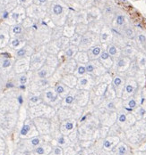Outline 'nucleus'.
Returning <instances> with one entry per match:
<instances>
[{
	"label": "nucleus",
	"instance_id": "31",
	"mask_svg": "<svg viewBox=\"0 0 146 155\" xmlns=\"http://www.w3.org/2000/svg\"><path fill=\"white\" fill-rule=\"evenodd\" d=\"M78 52H79L78 46L70 45L67 48H66L65 50L62 51V54H63L64 58H66V60H70V59H74V57Z\"/></svg>",
	"mask_w": 146,
	"mask_h": 155
},
{
	"label": "nucleus",
	"instance_id": "20",
	"mask_svg": "<svg viewBox=\"0 0 146 155\" xmlns=\"http://www.w3.org/2000/svg\"><path fill=\"white\" fill-rule=\"evenodd\" d=\"M116 92V96H122V93H123V89H124V86H125V80L124 79L119 76L116 75L112 79V81L110 83Z\"/></svg>",
	"mask_w": 146,
	"mask_h": 155
},
{
	"label": "nucleus",
	"instance_id": "7",
	"mask_svg": "<svg viewBox=\"0 0 146 155\" xmlns=\"http://www.w3.org/2000/svg\"><path fill=\"white\" fill-rule=\"evenodd\" d=\"M33 120L40 136L50 135V129H51L50 119L46 117H38V118L33 119Z\"/></svg>",
	"mask_w": 146,
	"mask_h": 155
},
{
	"label": "nucleus",
	"instance_id": "41",
	"mask_svg": "<svg viewBox=\"0 0 146 155\" xmlns=\"http://www.w3.org/2000/svg\"><path fill=\"white\" fill-rule=\"evenodd\" d=\"M81 39H82V35H80V34H74V35H73V36L71 37L70 44L73 45V46H79L80 42H81Z\"/></svg>",
	"mask_w": 146,
	"mask_h": 155
},
{
	"label": "nucleus",
	"instance_id": "51",
	"mask_svg": "<svg viewBox=\"0 0 146 155\" xmlns=\"http://www.w3.org/2000/svg\"><path fill=\"white\" fill-rule=\"evenodd\" d=\"M116 23L119 25H123L125 23V17L123 15H119L116 18Z\"/></svg>",
	"mask_w": 146,
	"mask_h": 155
},
{
	"label": "nucleus",
	"instance_id": "52",
	"mask_svg": "<svg viewBox=\"0 0 146 155\" xmlns=\"http://www.w3.org/2000/svg\"><path fill=\"white\" fill-rule=\"evenodd\" d=\"M108 39V34L107 32L101 33V35H100V40H101V42L104 43V42H106Z\"/></svg>",
	"mask_w": 146,
	"mask_h": 155
},
{
	"label": "nucleus",
	"instance_id": "25",
	"mask_svg": "<svg viewBox=\"0 0 146 155\" xmlns=\"http://www.w3.org/2000/svg\"><path fill=\"white\" fill-rule=\"evenodd\" d=\"M75 93L76 88L71 90L69 94L61 100V107H73L75 104Z\"/></svg>",
	"mask_w": 146,
	"mask_h": 155
},
{
	"label": "nucleus",
	"instance_id": "58",
	"mask_svg": "<svg viewBox=\"0 0 146 155\" xmlns=\"http://www.w3.org/2000/svg\"><path fill=\"white\" fill-rule=\"evenodd\" d=\"M26 1H27V0H19V2H20L21 4H24Z\"/></svg>",
	"mask_w": 146,
	"mask_h": 155
},
{
	"label": "nucleus",
	"instance_id": "27",
	"mask_svg": "<svg viewBox=\"0 0 146 155\" xmlns=\"http://www.w3.org/2000/svg\"><path fill=\"white\" fill-rule=\"evenodd\" d=\"M116 70L119 72H123L128 70L130 66V60L128 57H119L118 61L116 63Z\"/></svg>",
	"mask_w": 146,
	"mask_h": 155
},
{
	"label": "nucleus",
	"instance_id": "14",
	"mask_svg": "<svg viewBox=\"0 0 146 155\" xmlns=\"http://www.w3.org/2000/svg\"><path fill=\"white\" fill-rule=\"evenodd\" d=\"M90 102V91L76 89L74 106L84 108Z\"/></svg>",
	"mask_w": 146,
	"mask_h": 155
},
{
	"label": "nucleus",
	"instance_id": "53",
	"mask_svg": "<svg viewBox=\"0 0 146 155\" xmlns=\"http://www.w3.org/2000/svg\"><path fill=\"white\" fill-rule=\"evenodd\" d=\"M126 35L129 38H133L134 37V31H133V29L128 28L126 29Z\"/></svg>",
	"mask_w": 146,
	"mask_h": 155
},
{
	"label": "nucleus",
	"instance_id": "36",
	"mask_svg": "<svg viewBox=\"0 0 146 155\" xmlns=\"http://www.w3.org/2000/svg\"><path fill=\"white\" fill-rule=\"evenodd\" d=\"M86 74H87L86 65L77 64V66H76V69H75V71H74V75L77 79H79V78L84 76V75H86Z\"/></svg>",
	"mask_w": 146,
	"mask_h": 155
},
{
	"label": "nucleus",
	"instance_id": "18",
	"mask_svg": "<svg viewBox=\"0 0 146 155\" xmlns=\"http://www.w3.org/2000/svg\"><path fill=\"white\" fill-rule=\"evenodd\" d=\"M137 89V84L134 79H129L124 86V89H123V93H122V98L123 99H127L129 97H131L134 92Z\"/></svg>",
	"mask_w": 146,
	"mask_h": 155
},
{
	"label": "nucleus",
	"instance_id": "46",
	"mask_svg": "<svg viewBox=\"0 0 146 155\" xmlns=\"http://www.w3.org/2000/svg\"><path fill=\"white\" fill-rule=\"evenodd\" d=\"M138 65L141 69H145L146 68V57L144 55H142V57L139 59Z\"/></svg>",
	"mask_w": 146,
	"mask_h": 155
},
{
	"label": "nucleus",
	"instance_id": "44",
	"mask_svg": "<svg viewBox=\"0 0 146 155\" xmlns=\"http://www.w3.org/2000/svg\"><path fill=\"white\" fill-rule=\"evenodd\" d=\"M136 111H135V114L138 116V118L140 119H143L145 116H146V109L142 106H139L137 108H135Z\"/></svg>",
	"mask_w": 146,
	"mask_h": 155
},
{
	"label": "nucleus",
	"instance_id": "38",
	"mask_svg": "<svg viewBox=\"0 0 146 155\" xmlns=\"http://www.w3.org/2000/svg\"><path fill=\"white\" fill-rule=\"evenodd\" d=\"M48 155H64V148L58 145H53L52 150Z\"/></svg>",
	"mask_w": 146,
	"mask_h": 155
},
{
	"label": "nucleus",
	"instance_id": "50",
	"mask_svg": "<svg viewBox=\"0 0 146 155\" xmlns=\"http://www.w3.org/2000/svg\"><path fill=\"white\" fill-rule=\"evenodd\" d=\"M89 154V150H87V149H80L79 151H76L75 155H88Z\"/></svg>",
	"mask_w": 146,
	"mask_h": 155
},
{
	"label": "nucleus",
	"instance_id": "49",
	"mask_svg": "<svg viewBox=\"0 0 146 155\" xmlns=\"http://www.w3.org/2000/svg\"><path fill=\"white\" fill-rule=\"evenodd\" d=\"M124 54L126 55V56H129V55H132L134 54V49L130 46H127L124 49Z\"/></svg>",
	"mask_w": 146,
	"mask_h": 155
},
{
	"label": "nucleus",
	"instance_id": "23",
	"mask_svg": "<svg viewBox=\"0 0 146 155\" xmlns=\"http://www.w3.org/2000/svg\"><path fill=\"white\" fill-rule=\"evenodd\" d=\"M77 80L78 79L74 74H63L60 79V82H62L64 85L70 87L71 89H74L76 87Z\"/></svg>",
	"mask_w": 146,
	"mask_h": 155
},
{
	"label": "nucleus",
	"instance_id": "40",
	"mask_svg": "<svg viewBox=\"0 0 146 155\" xmlns=\"http://www.w3.org/2000/svg\"><path fill=\"white\" fill-rule=\"evenodd\" d=\"M108 132H109V128L108 127L100 125V127L99 129L100 138H105V137H107L108 136Z\"/></svg>",
	"mask_w": 146,
	"mask_h": 155
},
{
	"label": "nucleus",
	"instance_id": "54",
	"mask_svg": "<svg viewBox=\"0 0 146 155\" xmlns=\"http://www.w3.org/2000/svg\"><path fill=\"white\" fill-rule=\"evenodd\" d=\"M11 17L14 21H18L19 20V17H20V14L17 13V12H14L11 14Z\"/></svg>",
	"mask_w": 146,
	"mask_h": 155
},
{
	"label": "nucleus",
	"instance_id": "17",
	"mask_svg": "<svg viewBox=\"0 0 146 155\" xmlns=\"http://www.w3.org/2000/svg\"><path fill=\"white\" fill-rule=\"evenodd\" d=\"M56 116L60 121L68 119H75V111L74 107H60L56 111Z\"/></svg>",
	"mask_w": 146,
	"mask_h": 155
},
{
	"label": "nucleus",
	"instance_id": "30",
	"mask_svg": "<svg viewBox=\"0 0 146 155\" xmlns=\"http://www.w3.org/2000/svg\"><path fill=\"white\" fill-rule=\"evenodd\" d=\"M34 53L33 52V49L28 47V46H22V48L18 49L15 51V54L14 57L15 59H22V58H27V57H31Z\"/></svg>",
	"mask_w": 146,
	"mask_h": 155
},
{
	"label": "nucleus",
	"instance_id": "35",
	"mask_svg": "<svg viewBox=\"0 0 146 155\" xmlns=\"http://www.w3.org/2000/svg\"><path fill=\"white\" fill-rule=\"evenodd\" d=\"M137 107H138V103L133 96L127 98L126 101L125 102V108H126V110L131 111V110H134Z\"/></svg>",
	"mask_w": 146,
	"mask_h": 155
},
{
	"label": "nucleus",
	"instance_id": "55",
	"mask_svg": "<svg viewBox=\"0 0 146 155\" xmlns=\"http://www.w3.org/2000/svg\"><path fill=\"white\" fill-rule=\"evenodd\" d=\"M138 39H139V41H140L141 43H144V42L146 41V38H145V36L142 35V34H141V35L138 36Z\"/></svg>",
	"mask_w": 146,
	"mask_h": 155
},
{
	"label": "nucleus",
	"instance_id": "48",
	"mask_svg": "<svg viewBox=\"0 0 146 155\" xmlns=\"http://www.w3.org/2000/svg\"><path fill=\"white\" fill-rule=\"evenodd\" d=\"M7 149V142L6 140L0 136V151H5Z\"/></svg>",
	"mask_w": 146,
	"mask_h": 155
},
{
	"label": "nucleus",
	"instance_id": "22",
	"mask_svg": "<svg viewBox=\"0 0 146 155\" xmlns=\"http://www.w3.org/2000/svg\"><path fill=\"white\" fill-rule=\"evenodd\" d=\"M52 145H58L62 148H66L69 145H71V142L68 138L67 136L62 135L61 133H59L58 135H56L55 137H53V140L51 142Z\"/></svg>",
	"mask_w": 146,
	"mask_h": 155
},
{
	"label": "nucleus",
	"instance_id": "47",
	"mask_svg": "<svg viewBox=\"0 0 146 155\" xmlns=\"http://www.w3.org/2000/svg\"><path fill=\"white\" fill-rule=\"evenodd\" d=\"M12 31L14 35H19L22 32V28L21 25H15V26L13 27Z\"/></svg>",
	"mask_w": 146,
	"mask_h": 155
},
{
	"label": "nucleus",
	"instance_id": "33",
	"mask_svg": "<svg viewBox=\"0 0 146 155\" xmlns=\"http://www.w3.org/2000/svg\"><path fill=\"white\" fill-rule=\"evenodd\" d=\"M74 60L77 64H84V65H86L90 61V58L88 56V54H87V52H85V51H79L76 54Z\"/></svg>",
	"mask_w": 146,
	"mask_h": 155
},
{
	"label": "nucleus",
	"instance_id": "37",
	"mask_svg": "<svg viewBox=\"0 0 146 155\" xmlns=\"http://www.w3.org/2000/svg\"><path fill=\"white\" fill-rule=\"evenodd\" d=\"M71 144H78L80 143V137H79V133H78V130L77 129L75 130H74L69 136H67Z\"/></svg>",
	"mask_w": 146,
	"mask_h": 155
},
{
	"label": "nucleus",
	"instance_id": "4",
	"mask_svg": "<svg viewBox=\"0 0 146 155\" xmlns=\"http://www.w3.org/2000/svg\"><path fill=\"white\" fill-rule=\"evenodd\" d=\"M32 74L33 72L31 71L28 72H24V73L14 74L10 80L14 84V88H17L21 91L27 92L29 85H30L31 80H32Z\"/></svg>",
	"mask_w": 146,
	"mask_h": 155
},
{
	"label": "nucleus",
	"instance_id": "11",
	"mask_svg": "<svg viewBox=\"0 0 146 155\" xmlns=\"http://www.w3.org/2000/svg\"><path fill=\"white\" fill-rule=\"evenodd\" d=\"M78 127V120L76 119H68L63 121H60L59 131L62 135L69 136L74 130Z\"/></svg>",
	"mask_w": 146,
	"mask_h": 155
},
{
	"label": "nucleus",
	"instance_id": "26",
	"mask_svg": "<svg viewBox=\"0 0 146 155\" xmlns=\"http://www.w3.org/2000/svg\"><path fill=\"white\" fill-rule=\"evenodd\" d=\"M54 87H55V90H56V94L58 95V96H59L60 98H61V100L64 98V97H66L69 93L71 92V88L70 87H68V86H66V85H64L62 82H57L55 86H54Z\"/></svg>",
	"mask_w": 146,
	"mask_h": 155
},
{
	"label": "nucleus",
	"instance_id": "57",
	"mask_svg": "<svg viewBox=\"0 0 146 155\" xmlns=\"http://www.w3.org/2000/svg\"><path fill=\"white\" fill-rule=\"evenodd\" d=\"M47 1H48V0H39V3L40 4H45Z\"/></svg>",
	"mask_w": 146,
	"mask_h": 155
},
{
	"label": "nucleus",
	"instance_id": "6",
	"mask_svg": "<svg viewBox=\"0 0 146 155\" xmlns=\"http://www.w3.org/2000/svg\"><path fill=\"white\" fill-rule=\"evenodd\" d=\"M87 74H90L96 79L107 72V69L101 64L99 60H92L86 64Z\"/></svg>",
	"mask_w": 146,
	"mask_h": 155
},
{
	"label": "nucleus",
	"instance_id": "32",
	"mask_svg": "<svg viewBox=\"0 0 146 155\" xmlns=\"http://www.w3.org/2000/svg\"><path fill=\"white\" fill-rule=\"evenodd\" d=\"M102 52H103V50H102L101 46H95L90 48L88 51H87V54H88L90 61H92V60H98Z\"/></svg>",
	"mask_w": 146,
	"mask_h": 155
},
{
	"label": "nucleus",
	"instance_id": "24",
	"mask_svg": "<svg viewBox=\"0 0 146 155\" xmlns=\"http://www.w3.org/2000/svg\"><path fill=\"white\" fill-rule=\"evenodd\" d=\"M108 85L109 84H107V83H96L93 88L90 91V94L93 96H96L105 97V94H106V91H107Z\"/></svg>",
	"mask_w": 146,
	"mask_h": 155
},
{
	"label": "nucleus",
	"instance_id": "15",
	"mask_svg": "<svg viewBox=\"0 0 146 155\" xmlns=\"http://www.w3.org/2000/svg\"><path fill=\"white\" fill-rule=\"evenodd\" d=\"M77 66V63L75 61L74 59H70L66 60V61L60 63L59 66L56 69L58 71H60L62 74H74L75 69Z\"/></svg>",
	"mask_w": 146,
	"mask_h": 155
},
{
	"label": "nucleus",
	"instance_id": "60",
	"mask_svg": "<svg viewBox=\"0 0 146 155\" xmlns=\"http://www.w3.org/2000/svg\"><path fill=\"white\" fill-rule=\"evenodd\" d=\"M134 155H141L140 153H138V154H134Z\"/></svg>",
	"mask_w": 146,
	"mask_h": 155
},
{
	"label": "nucleus",
	"instance_id": "12",
	"mask_svg": "<svg viewBox=\"0 0 146 155\" xmlns=\"http://www.w3.org/2000/svg\"><path fill=\"white\" fill-rule=\"evenodd\" d=\"M30 67H31V57L15 59L13 70L15 74H20L30 71Z\"/></svg>",
	"mask_w": 146,
	"mask_h": 155
},
{
	"label": "nucleus",
	"instance_id": "21",
	"mask_svg": "<svg viewBox=\"0 0 146 155\" xmlns=\"http://www.w3.org/2000/svg\"><path fill=\"white\" fill-rule=\"evenodd\" d=\"M52 144L49 142H44L34 150L31 151V155H48L52 150Z\"/></svg>",
	"mask_w": 146,
	"mask_h": 155
},
{
	"label": "nucleus",
	"instance_id": "13",
	"mask_svg": "<svg viewBox=\"0 0 146 155\" xmlns=\"http://www.w3.org/2000/svg\"><path fill=\"white\" fill-rule=\"evenodd\" d=\"M135 121V118L134 115L130 114L129 112H126V111H120L116 114V123L122 129H125L126 126L130 127L131 125L134 123Z\"/></svg>",
	"mask_w": 146,
	"mask_h": 155
},
{
	"label": "nucleus",
	"instance_id": "5",
	"mask_svg": "<svg viewBox=\"0 0 146 155\" xmlns=\"http://www.w3.org/2000/svg\"><path fill=\"white\" fill-rule=\"evenodd\" d=\"M14 61H15V58L10 54H0V71L10 77H13L11 76V74L12 75L15 74L13 70Z\"/></svg>",
	"mask_w": 146,
	"mask_h": 155
},
{
	"label": "nucleus",
	"instance_id": "29",
	"mask_svg": "<svg viewBox=\"0 0 146 155\" xmlns=\"http://www.w3.org/2000/svg\"><path fill=\"white\" fill-rule=\"evenodd\" d=\"M98 60L100 61L101 64L107 69V71L109 70V69L113 66V64H113L112 57L109 55V54H108L107 51H103Z\"/></svg>",
	"mask_w": 146,
	"mask_h": 155
},
{
	"label": "nucleus",
	"instance_id": "10",
	"mask_svg": "<svg viewBox=\"0 0 146 155\" xmlns=\"http://www.w3.org/2000/svg\"><path fill=\"white\" fill-rule=\"evenodd\" d=\"M56 69L53 68L51 66H48L47 64H44L40 69H39L38 71L33 72L32 74V80H35V79H48L50 77L53 76V74L56 72ZM31 80V81H32Z\"/></svg>",
	"mask_w": 146,
	"mask_h": 155
},
{
	"label": "nucleus",
	"instance_id": "28",
	"mask_svg": "<svg viewBox=\"0 0 146 155\" xmlns=\"http://www.w3.org/2000/svg\"><path fill=\"white\" fill-rule=\"evenodd\" d=\"M129 151V148L126 145V144H125L124 142H119L116 146L110 151L111 155H127Z\"/></svg>",
	"mask_w": 146,
	"mask_h": 155
},
{
	"label": "nucleus",
	"instance_id": "59",
	"mask_svg": "<svg viewBox=\"0 0 146 155\" xmlns=\"http://www.w3.org/2000/svg\"><path fill=\"white\" fill-rule=\"evenodd\" d=\"M5 151H6V150H5ZM5 151H0V155H4Z\"/></svg>",
	"mask_w": 146,
	"mask_h": 155
},
{
	"label": "nucleus",
	"instance_id": "34",
	"mask_svg": "<svg viewBox=\"0 0 146 155\" xmlns=\"http://www.w3.org/2000/svg\"><path fill=\"white\" fill-rule=\"evenodd\" d=\"M45 64L56 69L60 64V61L56 54H48L46 58Z\"/></svg>",
	"mask_w": 146,
	"mask_h": 155
},
{
	"label": "nucleus",
	"instance_id": "3",
	"mask_svg": "<svg viewBox=\"0 0 146 155\" xmlns=\"http://www.w3.org/2000/svg\"><path fill=\"white\" fill-rule=\"evenodd\" d=\"M40 94L44 104L53 107L56 111L61 107V98L56 94L54 86H49L44 89Z\"/></svg>",
	"mask_w": 146,
	"mask_h": 155
},
{
	"label": "nucleus",
	"instance_id": "43",
	"mask_svg": "<svg viewBox=\"0 0 146 155\" xmlns=\"http://www.w3.org/2000/svg\"><path fill=\"white\" fill-rule=\"evenodd\" d=\"M63 11H64V8L61 5L59 4H56L53 6L52 7V12L55 15H60L63 14Z\"/></svg>",
	"mask_w": 146,
	"mask_h": 155
},
{
	"label": "nucleus",
	"instance_id": "19",
	"mask_svg": "<svg viewBox=\"0 0 146 155\" xmlns=\"http://www.w3.org/2000/svg\"><path fill=\"white\" fill-rule=\"evenodd\" d=\"M43 103L41 98V94L39 92H29L27 93L26 97V106L27 108L33 107Z\"/></svg>",
	"mask_w": 146,
	"mask_h": 155
},
{
	"label": "nucleus",
	"instance_id": "45",
	"mask_svg": "<svg viewBox=\"0 0 146 155\" xmlns=\"http://www.w3.org/2000/svg\"><path fill=\"white\" fill-rule=\"evenodd\" d=\"M76 150L74 148L73 145H69L66 148H64V155H75Z\"/></svg>",
	"mask_w": 146,
	"mask_h": 155
},
{
	"label": "nucleus",
	"instance_id": "39",
	"mask_svg": "<svg viewBox=\"0 0 146 155\" xmlns=\"http://www.w3.org/2000/svg\"><path fill=\"white\" fill-rule=\"evenodd\" d=\"M10 46H11V47L14 48V50H18V49L22 48V46H22V41H21L19 39H11V41H10Z\"/></svg>",
	"mask_w": 146,
	"mask_h": 155
},
{
	"label": "nucleus",
	"instance_id": "16",
	"mask_svg": "<svg viewBox=\"0 0 146 155\" xmlns=\"http://www.w3.org/2000/svg\"><path fill=\"white\" fill-rule=\"evenodd\" d=\"M94 43V38H93V34L92 33H86L83 36H82V39L80 42V45L78 46L79 51H85L87 52L90 48L95 46H93Z\"/></svg>",
	"mask_w": 146,
	"mask_h": 155
},
{
	"label": "nucleus",
	"instance_id": "9",
	"mask_svg": "<svg viewBox=\"0 0 146 155\" xmlns=\"http://www.w3.org/2000/svg\"><path fill=\"white\" fill-rule=\"evenodd\" d=\"M47 55H48V54L44 53V52L34 53L31 56V67H30V71H33V72H34V71H38L39 69H40L45 64Z\"/></svg>",
	"mask_w": 146,
	"mask_h": 155
},
{
	"label": "nucleus",
	"instance_id": "1",
	"mask_svg": "<svg viewBox=\"0 0 146 155\" xmlns=\"http://www.w3.org/2000/svg\"><path fill=\"white\" fill-rule=\"evenodd\" d=\"M14 132L18 134V136L20 139H27L32 138L37 136H40L33 119L27 118L21 125H16V127L14 129Z\"/></svg>",
	"mask_w": 146,
	"mask_h": 155
},
{
	"label": "nucleus",
	"instance_id": "56",
	"mask_svg": "<svg viewBox=\"0 0 146 155\" xmlns=\"http://www.w3.org/2000/svg\"><path fill=\"white\" fill-rule=\"evenodd\" d=\"M8 15H9V14H8V12H4V14H3V18H5V19H7V17H8Z\"/></svg>",
	"mask_w": 146,
	"mask_h": 155
},
{
	"label": "nucleus",
	"instance_id": "42",
	"mask_svg": "<svg viewBox=\"0 0 146 155\" xmlns=\"http://www.w3.org/2000/svg\"><path fill=\"white\" fill-rule=\"evenodd\" d=\"M107 52L109 54V55L111 57H118V55H119V49L116 48V46H115L113 45L108 46Z\"/></svg>",
	"mask_w": 146,
	"mask_h": 155
},
{
	"label": "nucleus",
	"instance_id": "8",
	"mask_svg": "<svg viewBox=\"0 0 146 155\" xmlns=\"http://www.w3.org/2000/svg\"><path fill=\"white\" fill-rule=\"evenodd\" d=\"M95 85H96V78L90 74H86L78 79L75 88L79 90L91 91Z\"/></svg>",
	"mask_w": 146,
	"mask_h": 155
},
{
	"label": "nucleus",
	"instance_id": "2",
	"mask_svg": "<svg viewBox=\"0 0 146 155\" xmlns=\"http://www.w3.org/2000/svg\"><path fill=\"white\" fill-rule=\"evenodd\" d=\"M45 142L43 136H37L32 138L19 139L14 146L15 151H31Z\"/></svg>",
	"mask_w": 146,
	"mask_h": 155
}]
</instances>
